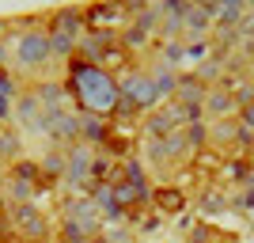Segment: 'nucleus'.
<instances>
[{
    "label": "nucleus",
    "instance_id": "2",
    "mask_svg": "<svg viewBox=\"0 0 254 243\" xmlns=\"http://www.w3.org/2000/svg\"><path fill=\"white\" fill-rule=\"evenodd\" d=\"M4 110H8V103H4V95H0V114H4Z\"/></svg>",
    "mask_w": 254,
    "mask_h": 243
},
{
    "label": "nucleus",
    "instance_id": "1",
    "mask_svg": "<svg viewBox=\"0 0 254 243\" xmlns=\"http://www.w3.org/2000/svg\"><path fill=\"white\" fill-rule=\"evenodd\" d=\"M72 87H76V99H80L87 110H95V114L114 110V103H118V84L103 69H95V65H76L72 69Z\"/></svg>",
    "mask_w": 254,
    "mask_h": 243
}]
</instances>
